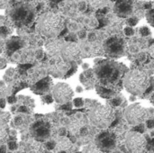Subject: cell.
<instances>
[{
	"instance_id": "cell-1",
	"label": "cell",
	"mask_w": 154,
	"mask_h": 153,
	"mask_svg": "<svg viewBox=\"0 0 154 153\" xmlns=\"http://www.w3.org/2000/svg\"><path fill=\"white\" fill-rule=\"evenodd\" d=\"M37 29L45 36H57L63 29V19L56 13H45L40 17L37 23Z\"/></svg>"
},
{
	"instance_id": "cell-2",
	"label": "cell",
	"mask_w": 154,
	"mask_h": 153,
	"mask_svg": "<svg viewBox=\"0 0 154 153\" xmlns=\"http://www.w3.org/2000/svg\"><path fill=\"white\" fill-rule=\"evenodd\" d=\"M149 86L148 76L140 70L130 71L125 78V87L128 92L135 96H141Z\"/></svg>"
},
{
	"instance_id": "cell-3",
	"label": "cell",
	"mask_w": 154,
	"mask_h": 153,
	"mask_svg": "<svg viewBox=\"0 0 154 153\" xmlns=\"http://www.w3.org/2000/svg\"><path fill=\"white\" fill-rule=\"evenodd\" d=\"M89 119L93 125L103 129L112 125L115 120V113L108 106H98L92 109L89 114Z\"/></svg>"
},
{
	"instance_id": "cell-4",
	"label": "cell",
	"mask_w": 154,
	"mask_h": 153,
	"mask_svg": "<svg viewBox=\"0 0 154 153\" xmlns=\"http://www.w3.org/2000/svg\"><path fill=\"white\" fill-rule=\"evenodd\" d=\"M126 121L131 125H141L148 116V112L142 106L135 104L128 106L125 111Z\"/></svg>"
},
{
	"instance_id": "cell-5",
	"label": "cell",
	"mask_w": 154,
	"mask_h": 153,
	"mask_svg": "<svg viewBox=\"0 0 154 153\" xmlns=\"http://www.w3.org/2000/svg\"><path fill=\"white\" fill-rule=\"evenodd\" d=\"M104 52L113 58H118L125 54V41L117 36H112L108 38L103 46Z\"/></svg>"
},
{
	"instance_id": "cell-6",
	"label": "cell",
	"mask_w": 154,
	"mask_h": 153,
	"mask_svg": "<svg viewBox=\"0 0 154 153\" xmlns=\"http://www.w3.org/2000/svg\"><path fill=\"white\" fill-rule=\"evenodd\" d=\"M96 75L102 83L112 84L116 79H117L119 69L113 63H103L97 67Z\"/></svg>"
},
{
	"instance_id": "cell-7",
	"label": "cell",
	"mask_w": 154,
	"mask_h": 153,
	"mask_svg": "<svg viewBox=\"0 0 154 153\" xmlns=\"http://www.w3.org/2000/svg\"><path fill=\"white\" fill-rule=\"evenodd\" d=\"M125 145L131 153H142L146 147V140L141 133H132L127 135Z\"/></svg>"
},
{
	"instance_id": "cell-8",
	"label": "cell",
	"mask_w": 154,
	"mask_h": 153,
	"mask_svg": "<svg viewBox=\"0 0 154 153\" xmlns=\"http://www.w3.org/2000/svg\"><path fill=\"white\" fill-rule=\"evenodd\" d=\"M11 17L14 22L18 23L28 24L33 20L34 14L32 11V9L28 6L20 5L14 8V10L11 13Z\"/></svg>"
},
{
	"instance_id": "cell-9",
	"label": "cell",
	"mask_w": 154,
	"mask_h": 153,
	"mask_svg": "<svg viewBox=\"0 0 154 153\" xmlns=\"http://www.w3.org/2000/svg\"><path fill=\"white\" fill-rule=\"evenodd\" d=\"M97 147L104 151H111L116 147V136L109 132L100 133L96 139Z\"/></svg>"
},
{
	"instance_id": "cell-10",
	"label": "cell",
	"mask_w": 154,
	"mask_h": 153,
	"mask_svg": "<svg viewBox=\"0 0 154 153\" xmlns=\"http://www.w3.org/2000/svg\"><path fill=\"white\" fill-rule=\"evenodd\" d=\"M53 97L59 104H66L70 101L73 96V90L71 87L65 83L57 84L52 90Z\"/></svg>"
},
{
	"instance_id": "cell-11",
	"label": "cell",
	"mask_w": 154,
	"mask_h": 153,
	"mask_svg": "<svg viewBox=\"0 0 154 153\" xmlns=\"http://www.w3.org/2000/svg\"><path fill=\"white\" fill-rule=\"evenodd\" d=\"M81 48L75 42H66L63 44L60 54L65 62H72L81 56Z\"/></svg>"
},
{
	"instance_id": "cell-12",
	"label": "cell",
	"mask_w": 154,
	"mask_h": 153,
	"mask_svg": "<svg viewBox=\"0 0 154 153\" xmlns=\"http://www.w3.org/2000/svg\"><path fill=\"white\" fill-rule=\"evenodd\" d=\"M116 14L121 17H127L133 12V3L130 1H120L117 2L114 7Z\"/></svg>"
},
{
	"instance_id": "cell-13",
	"label": "cell",
	"mask_w": 154,
	"mask_h": 153,
	"mask_svg": "<svg viewBox=\"0 0 154 153\" xmlns=\"http://www.w3.org/2000/svg\"><path fill=\"white\" fill-rule=\"evenodd\" d=\"M32 132L36 137L41 139H46L50 136L51 133L50 125L49 124L44 122H37L32 126Z\"/></svg>"
},
{
	"instance_id": "cell-14",
	"label": "cell",
	"mask_w": 154,
	"mask_h": 153,
	"mask_svg": "<svg viewBox=\"0 0 154 153\" xmlns=\"http://www.w3.org/2000/svg\"><path fill=\"white\" fill-rule=\"evenodd\" d=\"M102 48L100 45L95 41H89L84 44L83 48L81 49V52L84 51L87 56L92 57V56H97L102 53Z\"/></svg>"
},
{
	"instance_id": "cell-15",
	"label": "cell",
	"mask_w": 154,
	"mask_h": 153,
	"mask_svg": "<svg viewBox=\"0 0 154 153\" xmlns=\"http://www.w3.org/2000/svg\"><path fill=\"white\" fill-rule=\"evenodd\" d=\"M52 87V81L50 78H44L37 82L33 87V92L36 94H45Z\"/></svg>"
},
{
	"instance_id": "cell-16",
	"label": "cell",
	"mask_w": 154,
	"mask_h": 153,
	"mask_svg": "<svg viewBox=\"0 0 154 153\" xmlns=\"http://www.w3.org/2000/svg\"><path fill=\"white\" fill-rule=\"evenodd\" d=\"M63 44L64 43L60 41H56V40L50 41L46 44L47 51L51 55H57V54L60 53V50H61Z\"/></svg>"
},
{
	"instance_id": "cell-17",
	"label": "cell",
	"mask_w": 154,
	"mask_h": 153,
	"mask_svg": "<svg viewBox=\"0 0 154 153\" xmlns=\"http://www.w3.org/2000/svg\"><path fill=\"white\" fill-rule=\"evenodd\" d=\"M26 151V153H44V147L41 142L32 141L27 144Z\"/></svg>"
},
{
	"instance_id": "cell-18",
	"label": "cell",
	"mask_w": 154,
	"mask_h": 153,
	"mask_svg": "<svg viewBox=\"0 0 154 153\" xmlns=\"http://www.w3.org/2000/svg\"><path fill=\"white\" fill-rule=\"evenodd\" d=\"M81 128H82V122L79 119L73 118L69 123V130L72 133H78L79 130H81Z\"/></svg>"
},
{
	"instance_id": "cell-19",
	"label": "cell",
	"mask_w": 154,
	"mask_h": 153,
	"mask_svg": "<svg viewBox=\"0 0 154 153\" xmlns=\"http://www.w3.org/2000/svg\"><path fill=\"white\" fill-rule=\"evenodd\" d=\"M56 146H57V148H58V150L60 151H68V150H69L71 148L72 144H71V142L68 139L61 138V139L59 140V142H57Z\"/></svg>"
},
{
	"instance_id": "cell-20",
	"label": "cell",
	"mask_w": 154,
	"mask_h": 153,
	"mask_svg": "<svg viewBox=\"0 0 154 153\" xmlns=\"http://www.w3.org/2000/svg\"><path fill=\"white\" fill-rule=\"evenodd\" d=\"M21 46H22V41L18 39H11L6 44V48L9 52L15 51L16 50L21 48Z\"/></svg>"
},
{
	"instance_id": "cell-21",
	"label": "cell",
	"mask_w": 154,
	"mask_h": 153,
	"mask_svg": "<svg viewBox=\"0 0 154 153\" xmlns=\"http://www.w3.org/2000/svg\"><path fill=\"white\" fill-rule=\"evenodd\" d=\"M80 81L82 83H84L85 85H88V84H93L94 81V77L91 71H86L84 74L80 75Z\"/></svg>"
},
{
	"instance_id": "cell-22",
	"label": "cell",
	"mask_w": 154,
	"mask_h": 153,
	"mask_svg": "<svg viewBox=\"0 0 154 153\" xmlns=\"http://www.w3.org/2000/svg\"><path fill=\"white\" fill-rule=\"evenodd\" d=\"M16 75V72L14 69H9L6 73L5 74V79L7 81V82H11L14 80V77Z\"/></svg>"
},
{
	"instance_id": "cell-23",
	"label": "cell",
	"mask_w": 154,
	"mask_h": 153,
	"mask_svg": "<svg viewBox=\"0 0 154 153\" xmlns=\"http://www.w3.org/2000/svg\"><path fill=\"white\" fill-rule=\"evenodd\" d=\"M7 140V132L5 128L0 126V145L4 144Z\"/></svg>"
},
{
	"instance_id": "cell-24",
	"label": "cell",
	"mask_w": 154,
	"mask_h": 153,
	"mask_svg": "<svg viewBox=\"0 0 154 153\" xmlns=\"http://www.w3.org/2000/svg\"><path fill=\"white\" fill-rule=\"evenodd\" d=\"M9 118H10L9 114L5 113V112H0V126L6 124L8 122Z\"/></svg>"
},
{
	"instance_id": "cell-25",
	"label": "cell",
	"mask_w": 154,
	"mask_h": 153,
	"mask_svg": "<svg viewBox=\"0 0 154 153\" xmlns=\"http://www.w3.org/2000/svg\"><path fill=\"white\" fill-rule=\"evenodd\" d=\"M146 18H147V21L149 22V23L154 26V9H152L149 12H147Z\"/></svg>"
},
{
	"instance_id": "cell-26",
	"label": "cell",
	"mask_w": 154,
	"mask_h": 153,
	"mask_svg": "<svg viewBox=\"0 0 154 153\" xmlns=\"http://www.w3.org/2000/svg\"><path fill=\"white\" fill-rule=\"evenodd\" d=\"M6 95V86L3 81H0V98L4 97Z\"/></svg>"
},
{
	"instance_id": "cell-27",
	"label": "cell",
	"mask_w": 154,
	"mask_h": 153,
	"mask_svg": "<svg viewBox=\"0 0 154 153\" xmlns=\"http://www.w3.org/2000/svg\"><path fill=\"white\" fill-rule=\"evenodd\" d=\"M9 34V30L5 26H1L0 27V37L5 38Z\"/></svg>"
},
{
	"instance_id": "cell-28",
	"label": "cell",
	"mask_w": 154,
	"mask_h": 153,
	"mask_svg": "<svg viewBox=\"0 0 154 153\" xmlns=\"http://www.w3.org/2000/svg\"><path fill=\"white\" fill-rule=\"evenodd\" d=\"M74 106H77V107H80V106H83V104H84V102H83V100H82V98H80V97H79V98H75V100H74Z\"/></svg>"
},
{
	"instance_id": "cell-29",
	"label": "cell",
	"mask_w": 154,
	"mask_h": 153,
	"mask_svg": "<svg viewBox=\"0 0 154 153\" xmlns=\"http://www.w3.org/2000/svg\"><path fill=\"white\" fill-rule=\"evenodd\" d=\"M140 32H141L142 35H143V36H147V35H150V34H151V32H150V30H149L147 27H143V28H141Z\"/></svg>"
},
{
	"instance_id": "cell-30",
	"label": "cell",
	"mask_w": 154,
	"mask_h": 153,
	"mask_svg": "<svg viewBox=\"0 0 154 153\" xmlns=\"http://www.w3.org/2000/svg\"><path fill=\"white\" fill-rule=\"evenodd\" d=\"M8 148L11 150V151H14L17 149V144L15 142H8Z\"/></svg>"
},
{
	"instance_id": "cell-31",
	"label": "cell",
	"mask_w": 154,
	"mask_h": 153,
	"mask_svg": "<svg viewBox=\"0 0 154 153\" xmlns=\"http://www.w3.org/2000/svg\"><path fill=\"white\" fill-rule=\"evenodd\" d=\"M23 123V117H21V116H17L14 119V124L17 126H20Z\"/></svg>"
},
{
	"instance_id": "cell-32",
	"label": "cell",
	"mask_w": 154,
	"mask_h": 153,
	"mask_svg": "<svg viewBox=\"0 0 154 153\" xmlns=\"http://www.w3.org/2000/svg\"><path fill=\"white\" fill-rule=\"evenodd\" d=\"M46 147L48 150H53L56 147V143L54 142H48L46 144Z\"/></svg>"
},
{
	"instance_id": "cell-33",
	"label": "cell",
	"mask_w": 154,
	"mask_h": 153,
	"mask_svg": "<svg viewBox=\"0 0 154 153\" xmlns=\"http://www.w3.org/2000/svg\"><path fill=\"white\" fill-rule=\"evenodd\" d=\"M87 153H104L102 151H100L97 147V148H89V150L87 151Z\"/></svg>"
},
{
	"instance_id": "cell-34",
	"label": "cell",
	"mask_w": 154,
	"mask_h": 153,
	"mask_svg": "<svg viewBox=\"0 0 154 153\" xmlns=\"http://www.w3.org/2000/svg\"><path fill=\"white\" fill-rule=\"evenodd\" d=\"M111 104L115 106H117L121 104V99L120 98H114L111 100Z\"/></svg>"
},
{
	"instance_id": "cell-35",
	"label": "cell",
	"mask_w": 154,
	"mask_h": 153,
	"mask_svg": "<svg viewBox=\"0 0 154 153\" xmlns=\"http://www.w3.org/2000/svg\"><path fill=\"white\" fill-rule=\"evenodd\" d=\"M42 100H43L45 103H47V104H50V103H51V102L53 101V99H52L51 96H50V95H48V96H44V97L42 98Z\"/></svg>"
},
{
	"instance_id": "cell-36",
	"label": "cell",
	"mask_w": 154,
	"mask_h": 153,
	"mask_svg": "<svg viewBox=\"0 0 154 153\" xmlns=\"http://www.w3.org/2000/svg\"><path fill=\"white\" fill-rule=\"evenodd\" d=\"M125 34H126V35L130 36V35H133L134 32V30H133L132 28H130V27H127V28H125Z\"/></svg>"
},
{
	"instance_id": "cell-37",
	"label": "cell",
	"mask_w": 154,
	"mask_h": 153,
	"mask_svg": "<svg viewBox=\"0 0 154 153\" xmlns=\"http://www.w3.org/2000/svg\"><path fill=\"white\" fill-rule=\"evenodd\" d=\"M128 23L131 25V26H134L137 23V19L136 18H130L129 21H128Z\"/></svg>"
},
{
	"instance_id": "cell-38",
	"label": "cell",
	"mask_w": 154,
	"mask_h": 153,
	"mask_svg": "<svg viewBox=\"0 0 154 153\" xmlns=\"http://www.w3.org/2000/svg\"><path fill=\"white\" fill-rule=\"evenodd\" d=\"M18 112H20V113H28L29 110H28V108H27L25 106H21V107L18 109Z\"/></svg>"
},
{
	"instance_id": "cell-39",
	"label": "cell",
	"mask_w": 154,
	"mask_h": 153,
	"mask_svg": "<svg viewBox=\"0 0 154 153\" xmlns=\"http://www.w3.org/2000/svg\"><path fill=\"white\" fill-rule=\"evenodd\" d=\"M7 101H8L10 104H14V103H15V102L17 101V99H16L15 96H9V97L7 98Z\"/></svg>"
},
{
	"instance_id": "cell-40",
	"label": "cell",
	"mask_w": 154,
	"mask_h": 153,
	"mask_svg": "<svg viewBox=\"0 0 154 153\" xmlns=\"http://www.w3.org/2000/svg\"><path fill=\"white\" fill-rule=\"evenodd\" d=\"M147 127L152 129L154 127V121L153 120H148L147 121Z\"/></svg>"
},
{
	"instance_id": "cell-41",
	"label": "cell",
	"mask_w": 154,
	"mask_h": 153,
	"mask_svg": "<svg viewBox=\"0 0 154 153\" xmlns=\"http://www.w3.org/2000/svg\"><path fill=\"white\" fill-rule=\"evenodd\" d=\"M74 72H76V67L75 68H72V69H70V70L69 71V72H67V74H66V78H69L70 75H72Z\"/></svg>"
},
{
	"instance_id": "cell-42",
	"label": "cell",
	"mask_w": 154,
	"mask_h": 153,
	"mask_svg": "<svg viewBox=\"0 0 154 153\" xmlns=\"http://www.w3.org/2000/svg\"><path fill=\"white\" fill-rule=\"evenodd\" d=\"M88 41H96V35H95V33H90V34L88 35Z\"/></svg>"
},
{
	"instance_id": "cell-43",
	"label": "cell",
	"mask_w": 154,
	"mask_h": 153,
	"mask_svg": "<svg viewBox=\"0 0 154 153\" xmlns=\"http://www.w3.org/2000/svg\"><path fill=\"white\" fill-rule=\"evenodd\" d=\"M5 106V98L0 99V108H4Z\"/></svg>"
},
{
	"instance_id": "cell-44",
	"label": "cell",
	"mask_w": 154,
	"mask_h": 153,
	"mask_svg": "<svg viewBox=\"0 0 154 153\" xmlns=\"http://www.w3.org/2000/svg\"><path fill=\"white\" fill-rule=\"evenodd\" d=\"M36 54H37V55H36V57H37L38 59H40V58H42V57L43 56V55H42V54H43V52H42V50H38Z\"/></svg>"
},
{
	"instance_id": "cell-45",
	"label": "cell",
	"mask_w": 154,
	"mask_h": 153,
	"mask_svg": "<svg viewBox=\"0 0 154 153\" xmlns=\"http://www.w3.org/2000/svg\"><path fill=\"white\" fill-rule=\"evenodd\" d=\"M5 67V62L4 60H0V69H3Z\"/></svg>"
},
{
	"instance_id": "cell-46",
	"label": "cell",
	"mask_w": 154,
	"mask_h": 153,
	"mask_svg": "<svg viewBox=\"0 0 154 153\" xmlns=\"http://www.w3.org/2000/svg\"><path fill=\"white\" fill-rule=\"evenodd\" d=\"M60 135H65V133H66V131H65L64 129H61V130L60 131Z\"/></svg>"
},
{
	"instance_id": "cell-47",
	"label": "cell",
	"mask_w": 154,
	"mask_h": 153,
	"mask_svg": "<svg viewBox=\"0 0 154 153\" xmlns=\"http://www.w3.org/2000/svg\"><path fill=\"white\" fill-rule=\"evenodd\" d=\"M0 153H5V147H0Z\"/></svg>"
},
{
	"instance_id": "cell-48",
	"label": "cell",
	"mask_w": 154,
	"mask_h": 153,
	"mask_svg": "<svg viewBox=\"0 0 154 153\" xmlns=\"http://www.w3.org/2000/svg\"><path fill=\"white\" fill-rule=\"evenodd\" d=\"M77 91H78L79 93H80V92H82V88H81L80 87H77Z\"/></svg>"
},
{
	"instance_id": "cell-49",
	"label": "cell",
	"mask_w": 154,
	"mask_h": 153,
	"mask_svg": "<svg viewBox=\"0 0 154 153\" xmlns=\"http://www.w3.org/2000/svg\"><path fill=\"white\" fill-rule=\"evenodd\" d=\"M84 33H85L84 32H80V34H79V36H80V38H83V37H84V35H85Z\"/></svg>"
},
{
	"instance_id": "cell-50",
	"label": "cell",
	"mask_w": 154,
	"mask_h": 153,
	"mask_svg": "<svg viewBox=\"0 0 154 153\" xmlns=\"http://www.w3.org/2000/svg\"><path fill=\"white\" fill-rule=\"evenodd\" d=\"M59 153H66V151H60Z\"/></svg>"
},
{
	"instance_id": "cell-51",
	"label": "cell",
	"mask_w": 154,
	"mask_h": 153,
	"mask_svg": "<svg viewBox=\"0 0 154 153\" xmlns=\"http://www.w3.org/2000/svg\"><path fill=\"white\" fill-rule=\"evenodd\" d=\"M114 153H120V152H114Z\"/></svg>"
},
{
	"instance_id": "cell-52",
	"label": "cell",
	"mask_w": 154,
	"mask_h": 153,
	"mask_svg": "<svg viewBox=\"0 0 154 153\" xmlns=\"http://www.w3.org/2000/svg\"><path fill=\"white\" fill-rule=\"evenodd\" d=\"M76 153H81V152H76Z\"/></svg>"
},
{
	"instance_id": "cell-53",
	"label": "cell",
	"mask_w": 154,
	"mask_h": 153,
	"mask_svg": "<svg viewBox=\"0 0 154 153\" xmlns=\"http://www.w3.org/2000/svg\"><path fill=\"white\" fill-rule=\"evenodd\" d=\"M23 153H26V152H23Z\"/></svg>"
}]
</instances>
